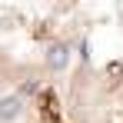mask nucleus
I'll return each instance as SVG.
<instances>
[{
  "instance_id": "nucleus-1",
  "label": "nucleus",
  "mask_w": 123,
  "mask_h": 123,
  "mask_svg": "<svg viewBox=\"0 0 123 123\" xmlns=\"http://www.w3.org/2000/svg\"><path fill=\"white\" fill-rule=\"evenodd\" d=\"M50 63H53V67H60V63H63V50H60V47L50 53Z\"/></svg>"
}]
</instances>
